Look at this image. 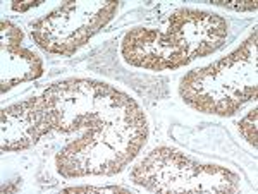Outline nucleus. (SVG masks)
Listing matches in <instances>:
<instances>
[{"instance_id":"obj_1","label":"nucleus","mask_w":258,"mask_h":194,"mask_svg":"<svg viewBox=\"0 0 258 194\" xmlns=\"http://www.w3.org/2000/svg\"><path fill=\"white\" fill-rule=\"evenodd\" d=\"M133 180L150 191H217L238 189V175L219 165H202L170 148L153 150L133 170Z\"/></svg>"},{"instance_id":"obj_3","label":"nucleus","mask_w":258,"mask_h":194,"mask_svg":"<svg viewBox=\"0 0 258 194\" xmlns=\"http://www.w3.org/2000/svg\"><path fill=\"white\" fill-rule=\"evenodd\" d=\"M256 117H258V110L253 109L251 112H248L246 117H243L238 124L239 133L243 134V138L246 139L249 144H253V148H256Z\"/></svg>"},{"instance_id":"obj_6","label":"nucleus","mask_w":258,"mask_h":194,"mask_svg":"<svg viewBox=\"0 0 258 194\" xmlns=\"http://www.w3.org/2000/svg\"><path fill=\"white\" fill-rule=\"evenodd\" d=\"M40 4H41V0H26V2H18V0H14V2L11 4V7H12V11H16V12H26L33 9V7L40 6Z\"/></svg>"},{"instance_id":"obj_5","label":"nucleus","mask_w":258,"mask_h":194,"mask_svg":"<svg viewBox=\"0 0 258 194\" xmlns=\"http://www.w3.org/2000/svg\"><path fill=\"white\" fill-rule=\"evenodd\" d=\"M64 192H131L126 187L119 185H107V187H90V185H80V187H68Z\"/></svg>"},{"instance_id":"obj_4","label":"nucleus","mask_w":258,"mask_h":194,"mask_svg":"<svg viewBox=\"0 0 258 194\" xmlns=\"http://www.w3.org/2000/svg\"><path fill=\"white\" fill-rule=\"evenodd\" d=\"M214 6L226 7L231 11H238V12H246V11H256V2L255 0H214Z\"/></svg>"},{"instance_id":"obj_2","label":"nucleus","mask_w":258,"mask_h":194,"mask_svg":"<svg viewBox=\"0 0 258 194\" xmlns=\"http://www.w3.org/2000/svg\"><path fill=\"white\" fill-rule=\"evenodd\" d=\"M0 28H2V48L23 47V45H21L23 43V31H21L16 24L4 19Z\"/></svg>"}]
</instances>
